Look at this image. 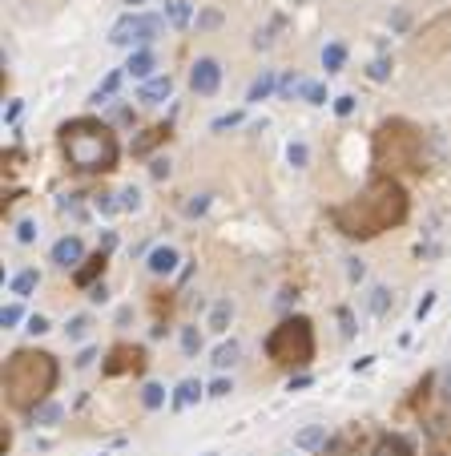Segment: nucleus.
<instances>
[{
	"label": "nucleus",
	"mask_w": 451,
	"mask_h": 456,
	"mask_svg": "<svg viewBox=\"0 0 451 456\" xmlns=\"http://www.w3.org/2000/svg\"><path fill=\"white\" fill-rule=\"evenodd\" d=\"M319 456H354L351 436H331V440H326V448H322Z\"/></svg>",
	"instance_id": "32"
},
{
	"label": "nucleus",
	"mask_w": 451,
	"mask_h": 456,
	"mask_svg": "<svg viewBox=\"0 0 451 456\" xmlns=\"http://www.w3.org/2000/svg\"><path fill=\"white\" fill-rule=\"evenodd\" d=\"M367 456H415V448H411L399 432H379Z\"/></svg>",
	"instance_id": "14"
},
{
	"label": "nucleus",
	"mask_w": 451,
	"mask_h": 456,
	"mask_svg": "<svg viewBox=\"0 0 451 456\" xmlns=\"http://www.w3.org/2000/svg\"><path fill=\"white\" fill-rule=\"evenodd\" d=\"M354 105H359V101H354V93H338V98H335V114L338 117H351Z\"/></svg>",
	"instance_id": "39"
},
{
	"label": "nucleus",
	"mask_w": 451,
	"mask_h": 456,
	"mask_svg": "<svg viewBox=\"0 0 451 456\" xmlns=\"http://www.w3.org/2000/svg\"><path fill=\"white\" fill-rule=\"evenodd\" d=\"M105 267H109V255H105V250H93V255H89V259L73 271V287L93 291L97 283H105Z\"/></svg>",
	"instance_id": "11"
},
{
	"label": "nucleus",
	"mask_w": 451,
	"mask_h": 456,
	"mask_svg": "<svg viewBox=\"0 0 451 456\" xmlns=\"http://www.w3.org/2000/svg\"><path fill=\"white\" fill-rule=\"evenodd\" d=\"M36 234H41V230H36V222H32V218H20V222H16V243H36Z\"/></svg>",
	"instance_id": "35"
},
{
	"label": "nucleus",
	"mask_w": 451,
	"mask_h": 456,
	"mask_svg": "<svg viewBox=\"0 0 451 456\" xmlns=\"http://www.w3.org/2000/svg\"><path fill=\"white\" fill-rule=\"evenodd\" d=\"M93 359H97V347H85V351H81V356L73 359V368H89Z\"/></svg>",
	"instance_id": "52"
},
{
	"label": "nucleus",
	"mask_w": 451,
	"mask_h": 456,
	"mask_svg": "<svg viewBox=\"0 0 451 456\" xmlns=\"http://www.w3.org/2000/svg\"><path fill=\"white\" fill-rule=\"evenodd\" d=\"M20 109H25V101H8V109H4V121H8V126H16Z\"/></svg>",
	"instance_id": "48"
},
{
	"label": "nucleus",
	"mask_w": 451,
	"mask_h": 456,
	"mask_svg": "<svg viewBox=\"0 0 451 456\" xmlns=\"http://www.w3.org/2000/svg\"><path fill=\"white\" fill-rule=\"evenodd\" d=\"M274 89H278V77H274L270 69H266L262 77H254V81H250V89H246V101H250V105H258V101L270 98Z\"/></svg>",
	"instance_id": "21"
},
{
	"label": "nucleus",
	"mask_w": 451,
	"mask_h": 456,
	"mask_svg": "<svg viewBox=\"0 0 451 456\" xmlns=\"http://www.w3.org/2000/svg\"><path fill=\"white\" fill-rule=\"evenodd\" d=\"M113 246H117V230H105V234H101V246H97V250L113 255Z\"/></svg>",
	"instance_id": "50"
},
{
	"label": "nucleus",
	"mask_w": 451,
	"mask_h": 456,
	"mask_svg": "<svg viewBox=\"0 0 451 456\" xmlns=\"http://www.w3.org/2000/svg\"><path fill=\"white\" fill-rule=\"evenodd\" d=\"M218 25H222V13H218V8H206V13H197V29H218Z\"/></svg>",
	"instance_id": "40"
},
{
	"label": "nucleus",
	"mask_w": 451,
	"mask_h": 456,
	"mask_svg": "<svg viewBox=\"0 0 451 456\" xmlns=\"http://www.w3.org/2000/svg\"><path fill=\"white\" fill-rule=\"evenodd\" d=\"M370 162H375V174H391V178H403V174H427V142H423V130L407 117H387L375 126L370 133Z\"/></svg>",
	"instance_id": "4"
},
{
	"label": "nucleus",
	"mask_w": 451,
	"mask_h": 456,
	"mask_svg": "<svg viewBox=\"0 0 451 456\" xmlns=\"http://www.w3.org/2000/svg\"><path fill=\"white\" fill-rule=\"evenodd\" d=\"M338 327H342V340H354V315H351V307H338Z\"/></svg>",
	"instance_id": "38"
},
{
	"label": "nucleus",
	"mask_w": 451,
	"mask_h": 456,
	"mask_svg": "<svg viewBox=\"0 0 451 456\" xmlns=\"http://www.w3.org/2000/svg\"><path fill=\"white\" fill-rule=\"evenodd\" d=\"M53 262H57V267H64V271H69V267L77 271L81 262H85V243H81L77 234L57 239V243H53Z\"/></svg>",
	"instance_id": "12"
},
{
	"label": "nucleus",
	"mask_w": 451,
	"mask_h": 456,
	"mask_svg": "<svg viewBox=\"0 0 451 456\" xmlns=\"http://www.w3.org/2000/svg\"><path fill=\"white\" fill-rule=\"evenodd\" d=\"M181 351H186V356H197V351H202V335H197V327H181Z\"/></svg>",
	"instance_id": "33"
},
{
	"label": "nucleus",
	"mask_w": 451,
	"mask_h": 456,
	"mask_svg": "<svg viewBox=\"0 0 451 456\" xmlns=\"http://www.w3.org/2000/svg\"><path fill=\"white\" fill-rule=\"evenodd\" d=\"M206 210H209V194H197V198L186 202V214H190V218H197V214H206Z\"/></svg>",
	"instance_id": "42"
},
{
	"label": "nucleus",
	"mask_w": 451,
	"mask_h": 456,
	"mask_svg": "<svg viewBox=\"0 0 451 456\" xmlns=\"http://www.w3.org/2000/svg\"><path fill=\"white\" fill-rule=\"evenodd\" d=\"M36 283H41V275H36L32 267H25V271H16V275L8 279V291H13L16 299H29V295L36 291Z\"/></svg>",
	"instance_id": "20"
},
{
	"label": "nucleus",
	"mask_w": 451,
	"mask_h": 456,
	"mask_svg": "<svg viewBox=\"0 0 451 456\" xmlns=\"http://www.w3.org/2000/svg\"><path fill=\"white\" fill-rule=\"evenodd\" d=\"M367 77L370 81H391V61H387V57H375L367 65Z\"/></svg>",
	"instance_id": "34"
},
{
	"label": "nucleus",
	"mask_w": 451,
	"mask_h": 456,
	"mask_svg": "<svg viewBox=\"0 0 451 456\" xmlns=\"http://www.w3.org/2000/svg\"><path fill=\"white\" fill-rule=\"evenodd\" d=\"M121 210H137V206H141V190H133V186H129V190H121Z\"/></svg>",
	"instance_id": "43"
},
{
	"label": "nucleus",
	"mask_w": 451,
	"mask_h": 456,
	"mask_svg": "<svg viewBox=\"0 0 451 456\" xmlns=\"http://www.w3.org/2000/svg\"><path fill=\"white\" fill-rule=\"evenodd\" d=\"M61 416H64V408L57 404V400H45V404L36 408L29 420L36 424V428H53V424H61Z\"/></svg>",
	"instance_id": "23"
},
{
	"label": "nucleus",
	"mask_w": 451,
	"mask_h": 456,
	"mask_svg": "<svg viewBox=\"0 0 451 456\" xmlns=\"http://www.w3.org/2000/svg\"><path fill=\"white\" fill-rule=\"evenodd\" d=\"M20 319H25V307H20V303H8V307L0 311V323H4V331H8V327H16Z\"/></svg>",
	"instance_id": "37"
},
{
	"label": "nucleus",
	"mask_w": 451,
	"mask_h": 456,
	"mask_svg": "<svg viewBox=\"0 0 451 456\" xmlns=\"http://www.w3.org/2000/svg\"><path fill=\"white\" fill-rule=\"evenodd\" d=\"M431 307H435V291H427L423 299H419V307H415V319H419V323H423V319L431 315Z\"/></svg>",
	"instance_id": "44"
},
{
	"label": "nucleus",
	"mask_w": 451,
	"mask_h": 456,
	"mask_svg": "<svg viewBox=\"0 0 451 456\" xmlns=\"http://www.w3.org/2000/svg\"><path fill=\"white\" fill-rule=\"evenodd\" d=\"M121 77H125V69H113L109 77H105V81L97 85V93H93V101H97V105H101V101H109L113 93H117V85H121Z\"/></svg>",
	"instance_id": "27"
},
{
	"label": "nucleus",
	"mask_w": 451,
	"mask_h": 456,
	"mask_svg": "<svg viewBox=\"0 0 451 456\" xmlns=\"http://www.w3.org/2000/svg\"><path fill=\"white\" fill-rule=\"evenodd\" d=\"M367 307H370V315H387V311H391V291H387V287H370Z\"/></svg>",
	"instance_id": "28"
},
{
	"label": "nucleus",
	"mask_w": 451,
	"mask_h": 456,
	"mask_svg": "<svg viewBox=\"0 0 451 456\" xmlns=\"http://www.w3.org/2000/svg\"><path fill=\"white\" fill-rule=\"evenodd\" d=\"M57 146H61L69 170H77V174H113L121 162V142H117L113 126L89 114L61 121Z\"/></svg>",
	"instance_id": "3"
},
{
	"label": "nucleus",
	"mask_w": 451,
	"mask_h": 456,
	"mask_svg": "<svg viewBox=\"0 0 451 456\" xmlns=\"http://www.w3.org/2000/svg\"><path fill=\"white\" fill-rule=\"evenodd\" d=\"M197 400H202V384H197V380H181L174 388V396H169V408H174V412H186V408L197 404Z\"/></svg>",
	"instance_id": "18"
},
{
	"label": "nucleus",
	"mask_w": 451,
	"mask_h": 456,
	"mask_svg": "<svg viewBox=\"0 0 451 456\" xmlns=\"http://www.w3.org/2000/svg\"><path fill=\"white\" fill-rule=\"evenodd\" d=\"M242 109H234V114H222V117H214V126H209V130L214 133H222V130H234V126H242Z\"/></svg>",
	"instance_id": "36"
},
{
	"label": "nucleus",
	"mask_w": 451,
	"mask_h": 456,
	"mask_svg": "<svg viewBox=\"0 0 451 456\" xmlns=\"http://www.w3.org/2000/svg\"><path fill=\"white\" fill-rule=\"evenodd\" d=\"M169 93H174V77H169V73H158V77L141 81V89H137V101H145V105H158V101H165Z\"/></svg>",
	"instance_id": "15"
},
{
	"label": "nucleus",
	"mask_w": 451,
	"mask_h": 456,
	"mask_svg": "<svg viewBox=\"0 0 451 456\" xmlns=\"http://www.w3.org/2000/svg\"><path fill=\"white\" fill-rule=\"evenodd\" d=\"M451 53V8L431 17L415 36H411V57L415 61H439Z\"/></svg>",
	"instance_id": "6"
},
{
	"label": "nucleus",
	"mask_w": 451,
	"mask_h": 456,
	"mask_svg": "<svg viewBox=\"0 0 451 456\" xmlns=\"http://www.w3.org/2000/svg\"><path fill=\"white\" fill-rule=\"evenodd\" d=\"M61 384V363L45 347H16L4 359V400L13 412L32 416L36 408L53 400V391Z\"/></svg>",
	"instance_id": "2"
},
{
	"label": "nucleus",
	"mask_w": 451,
	"mask_h": 456,
	"mask_svg": "<svg viewBox=\"0 0 451 456\" xmlns=\"http://www.w3.org/2000/svg\"><path fill=\"white\" fill-rule=\"evenodd\" d=\"M93 206L101 214H117V210H121V202H113V194H93Z\"/></svg>",
	"instance_id": "41"
},
{
	"label": "nucleus",
	"mask_w": 451,
	"mask_h": 456,
	"mask_svg": "<svg viewBox=\"0 0 451 456\" xmlns=\"http://www.w3.org/2000/svg\"><path fill=\"white\" fill-rule=\"evenodd\" d=\"M165 20H169L174 29H190L193 8L186 4V0H165Z\"/></svg>",
	"instance_id": "24"
},
{
	"label": "nucleus",
	"mask_w": 451,
	"mask_h": 456,
	"mask_svg": "<svg viewBox=\"0 0 451 456\" xmlns=\"http://www.w3.org/2000/svg\"><path fill=\"white\" fill-rule=\"evenodd\" d=\"M174 138V130H169V121H158V126H149V130H141L133 142H129V154L133 158H149L158 146H165Z\"/></svg>",
	"instance_id": "10"
},
{
	"label": "nucleus",
	"mask_w": 451,
	"mask_h": 456,
	"mask_svg": "<svg viewBox=\"0 0 451 456\" xmlns=\"http://www.w3.org/2000/svg\"><path fill=\"white\" fill-rule=\"evenodd\" d=\"M113 121H121V126H133V109H129V105H117V109H113Z\"/></svg>",
	"instance_id": "49"
},
{
	"label": "nucleus",
	"mask_w": 451,
	"mask_h": 456,
	"mask_svg": "<svg viewBox=\"0 0 451 456\" xmlns=\"http://www.w3.org/2000/svg\"><path fill=\"white\" fill-rule=\"evenodd\" d=\"M427 456H447V452H427Z\"/></svg>",
	"instance_id": "56"
},
{
	"label": "nucleus",
	"mask_w": 451,
	"mask_h": 456,
	"mask_svg": "<svg viewBox=\"0 0 451 456\" xmlns=\"http://www.w3.org/2000/svg\"><path fill=\"white\" fill-rule=\"evenodd\" d=\"M89 327H93V319H89V315H73V319H69V327H64V335L77 343V340H85V335H89Z\"/></svg>",
	"instance_id": "29"
},
{
	"label": "nucleus",
	"mask_w": 451,
	"mask_h": 456,
	"mask_svg": "<svg viewBox=\"0 0 451 456\" xmlns=\"http://www.w3.org/2000/svg\"><path fill=\"white\" fill-rule=\"evenodd\" d=\"M161 25L165 17H153V13H125V17L113 25L109 41L113 45H137V49H149L161 36Z\"/></svg>",
	"instance_id": "7"
},
{
	"label": "nucleus",
	"mask_w": 451,
	"mask_h": 456,
	"mask_svg": "<svg viewBox=\"0 0 451 456\" xmlns=\"http://www.w3.org/2000/svg\"><path fill=\"white\" fill-rule=\"evenodd\" d=\"M177 262H181V255H177V246L161 243V246H153V250H149V259H145V267H149V275L165 279V275H174V271H177Z\"/></svg>",
	"instance_id": "13"
},
{
	"label": "nucleus",
	"mask_w": 451,
	"mask_h": 456,
	"mask_svg": "<svg viewBox=\"0 0 451 456\" xmlns=\"http://www.w3.org/2000/svg\"><path fill=\"white\" fill-rule=\"evenodd\" d=\"M342 65H347V45H342V41H331V45L322 49V69H326V73H342Z\"/></svg>",
	"instance_id": "25"
},
{
	"label": "nucleus",
	"mask_w": 451,
	"mask_h": 456,
	"mask_svg": "<svg viewBox=\"0 0 451 456\" xmlns=\"http://www.w3.org/2000/svg\"><path fill=\"white\" fill-rule=\"evenodd\" d=\"M286 158H290V166H294V170H306V166H310V149H306V142H290Z\"/></svg>",
	"instance_id": "30"
},
{
	"label": "nucleus",
	"mask_w": 451,
	"mask_h": 456,
	"mask_svg": "<svg viewBox=\"0 0 451 456\" xmlns=\"http://www.w3.org/2000/svg\"><path fill=\"white\" fill-rule=\"evenodd\" d=\"M407 214H411V194H407V186H403L399 178H391V174H370L367 186L354 198L331 206L326 218H331V227H335L342 239H351V243H370V239H379L387 230L403 227Z\"/></svg>",
	"instance_id": "1"
},
{
	"label": "nucleus",
	"mask_w": 451,
	"mask_h": 456,
	"mask_svg": "<svg viewBox=\"0 0 451 456\" xmlns=\"http://www.w3.org/2000/svg\"><path fill=\"white\" fill-rule=\"evenodd\" d=\"M294 93H298V98L306 101V105H326V85L322 81H298V89H294Z\"/></svg>",
	"instance_id": "26"
},
{
	"label": "nucleus",
	"mask_w": 451,
	"mask_h": 456,
	"mask_svg": "<svg viewBox=\"0 0 451 456\" xmlns=\"http://www.w3.org/2000/svg\"><path fill=\"white\" fill-rule=\"evenodd\" d=\"M190 89L202 93V98H214V93L222 89V65H218L214 57H197L193 69H190Z\"/></svg>",
	"instance_id": "9"
},
{
	"label": "nucleus",
	"mask_w": 451,
	"mask_h": 456,
	"mask_svg": "<svg viewBox=\"0 0 451 456\" xmlns=\"http://www.w3.org/2000/svg\"><path fill=\"white\" fill-rule=\"evenodd\" d=\"M230 319H234V303H230V299H218V303H214V307H209V331H214V335H226V331H230Z\"/></svg>",
	"instance_id": "19"
},
{
	"label": "nucleus",
	"mask_w": 451,
	"mask_h": 456,
	"mask_svg": "<svg viewBox=\"0 0 451 456\" xmlns=\"http://www.w3.org/2000/svg\"><path fill=\"white\" fill-rule=\"evenodd\" d=\"M89 299H93V303H109V287H105V283H97L93 291H89Z\"/></svg>",
	"instance_id": "53"
},
{
	"label": "nucleus",
	"mask_w": 451,
	"mask_h": 456,
	"mask_svg": "<svg viewBox=\"0 0 451 456\" xmlns=\"http://www.w3.org/2000/svg\"><path fill=\"white\" fill-rule=\"evenodd\" d=\"M125 4H129V13H133V8H137V4H145V0H125Z\"/></svg>",
	"instance_id": "55"
},
{
	"label": "nucleus",
	"mask_w": 451,
	"mask_h": 456,
	"mask_svg": "<svg viewBox=\"0 0 451 456\" xmlns=\"http://www.w3.org/2000/svg\"><path fill=\"white\" fill-rule=\"evenodd\" d=\"M145 363H149V351H145L141 343H113L109 351H105V363H101V375L105 380H121V375H141Z\"/></svg>",
	"instance_id": "8"
},
{
	"label": "nucleus",
	"mask_w": 451,
	"mask_h": 456,
	"mask_svg": "<svg viewBox=\"0 0 451 456\" xmlns=\"http://www.w3.org/2000/svg\"><path fill=\"white\" fill-rule=\"evenodd\" d=\"M29 331H32V335H45V331H48V319H45V315H32V319H29Z\"/></svg>",
	"instance_id": "51"
},
{
	"label": "nucleus",
	"mask_w": 451,
	"mask_h": 456,
	"mask_svg": "<svg viewBox=\"0 0 451 456\" xmlns=\"http://www.w3.org/2000/svg\"><path fill=\"white\" fill-rule=\"evenodd\" d=\"M153 69H158V57H153V49H133L125 73L133 77V81H149V77H158Z\"/></svg>",
	"instance_id": "16"
},
{
	"label": "nucleus",
	"mask_w": 451,
	"mask_h": 456,
	"mask_svg": "<svg viewBox=\"0 0 451 456\" xmlns=\"http://www.w3.org/2000/svg\"><path fill=\"white\" fill-rule=\"evenodd\" d=\"M326 440H331L326 428H322V424H310V428H303V432L294 436V448H298V452H322Z\"/></svg>",
	"instance_id": "17"
},
{
	"label": "nucleus",
	"mask_w": 451,
	"mask_h": 456,
	"mask_svg": "<svg viewBox=\"0 0 451 456\" xmlns=\"http://www.w3.org/2000/svg\"><path fill=\"white\" fill-rule=\"evenodd\" d=\"M230 391H234V384H230L226 375H218V380L209 384V396H218V400H222V396H230Z\"/></svg>",
	"instance_id": "45"
},
{
	"label": "nucleus",
	"mask_w": 451,
	"mask_h": 456,
	"mask_svg": "<svg viewBox=\"0 0 451 456\" xmlns=\"http://www.w3.org/2000/svg\"><path fill=\"white\" fill-rule=\"evenodd\" d=\"M141 404L149 408V412H158V408L165 404V388H161V384H145V388H141Z\"/></svg>",
	"instance_id": "31"
},
{
	"label": "nucleus",
	"mask_w": 451,
	"mask_h": 456,
	"mask_svg": "<svg viewBox=\"0 0 451 456\" xmlns=\"http://www.w3.org/2000/svg\"><path fill=\"white\" fill-rule=\"evenodd\" d=\"M13 448V428H0V456H8Z\"/></svg>",
	"instance_id": "54"
},
{
	"label": "nucleus",
	"mask_w": 451,
	"mask_h": 456,
	"mask_svg": "<svg viewBox=\"0 0 451 456\" xmlns=\"http://www.w3.org/2000/svg\"><path fill=\"white\" fill-rule=\"evenodd\" d=\"M319 356V340H314V323L306 315H286L282 323L266 335V359L274 368L286 372H303Z\"/></svg>",
	"instance_id": "5"
},
{
	"label": "nucleus",
	"mask_w": 451,
	"mask_h": 456,
	"mask_svg": "<svg viewBox=\"0 0 451 456\" xmlns=\"http://www.w3.org/2000/svg\"><path fill=\"white\" fill-rule=\"evenodd\" d=\"M347 279H351V283H363V279H367V267H363L359 259H351L347 262Z\"/></svg>",
	"instance_id": "46"
},
{
	"label": "nucleus",
	"mask_w": 451,
	"mask_h": 456,
	"mask_svg": "<svg viewBox=\"0 0 451 456\" xmlns=\"http://www.w3.org/2000/svg\"><path fill=\"white\" fill-rule=\"evenodd\" d=\"M149 174H153V178H169V162H165V158H153V162H149Z\"/></svg>",
	"instance_id": "47"
},
{
	"label": "nucleus",
	"mask_w": 451,
	"mask_h": 456,
	"mask_svg": "<svg viewBox=\"0 0 451 456\" xmlns=\"http://www.w3.org/2000/svg\"><path fill=\"white\" fill-rule=\"evenodd\" d=\"M238 356H242L238 340H222L218 347H214V359H209V363H214V368L222 372V368H234V363H238Z\"/></svg>",
	"instance_id": "22"
}]
</instances>
